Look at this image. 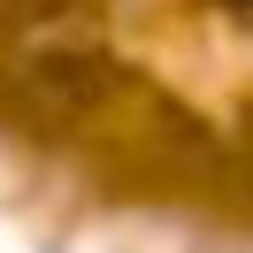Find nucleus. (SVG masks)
Segmentation results:
<instances>
[{
  "label": "nucleus",
  "instance_id": "obj_2",
  "mask_svg": "<svg viewBox=\"0 0 253 253\" xmlns=\"http://www.w3.org/2000/svg\"><path fill=\"white\" fill-rule=\"evenodd\" d=\"M230 8H238V0H230Z\"/></svg>",
  "mask_w": 253,
  "mask_h": 253
},
{
  "label": "nucleus",
  "instance_id": "obj_1",
  "mask_svg": "<svg viewBox=\"0 0 253 253\" xmlns=\"http://www.w3.org/2000/svg\"><path fill=\"white\" fill-rule=\"evenodd\" d=\"M23 84H31L39 100H54V108H77V100H92V62H77V54H54V62H39Z\"/></svg>",
  "mask_w": 253,
  "mask_h": 253
}]
</instances>
